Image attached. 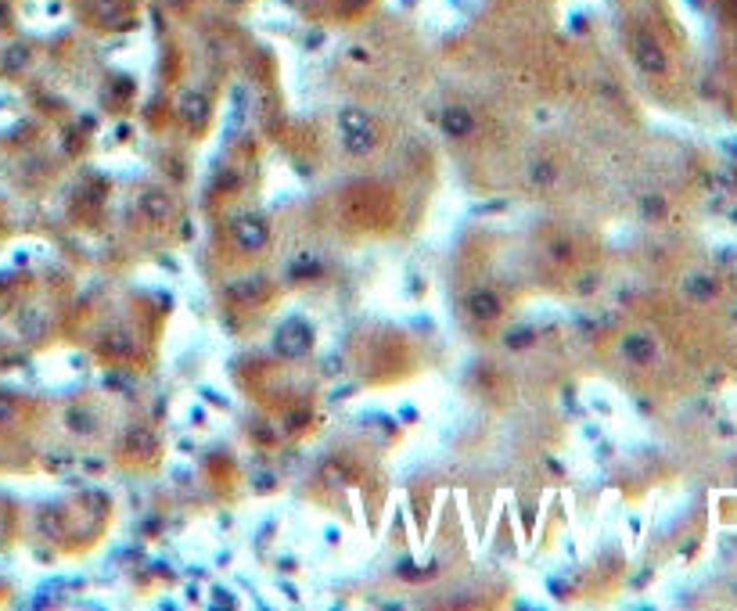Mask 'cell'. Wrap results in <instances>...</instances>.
<instances>
[{
  "mask_svg": "<svg viewBox=\"0 0 737 611\" xmlns=\"http://www.w3.org/2000/svg\"><path fill=\"white\" fill-rule=\"evenodd\" d=\"M339 130H342L346 147L353 155H367V151L374 147V126H371V119H367L363 108H342L339 112Z\"/></svg>",
  "mask_w": 737,
  "mask_h": 611,
  "instance_id": "cell-1",
  "label": "cell"
},
{
  "mask_svg": "<svg viewBox=\"0 0 737 611\" xmlns=\"http://www.w3.org/2000/svg\"><path fill=\"white\" fill-rule=\"evenodd\" d=\"M439 126H443V133H446V137L464 140V137H471V133H475V115H471L468 108L453 105V108H446V112H443Z\"/></svg>",
  "mask_w": 737,
  "mask_h": 611,
  "instance_id": "cell-2",
  "label": "cell"
},
{
  "mask_svg": "<svg viewBox=\"0 0 737 611\" xmlns=\"http://www.w3.org/2000/svg\"><path fill=\"white\" fill-rule=\"evenodd\" d=\"M468 310H471L475 317H482V320H497L500 310H504V302H500V295H497L493 288H475V291L468 295Z\"/></svg>",
  "mask_w": 737,
  "mask_h": 611,
  "instance_id": "cell-3",
  "label": "cell"
},
{
  "mask_svg": "<svg viewBox=\"0 0 737 611\" xmlns=\"http://www.w3.org/2000/svg\"><path fill=\"white\" fill-rule=\"evenodd\" d=\"M234 237H237L241 249L256 252V249H263V244H266L270 230H266V223H259V220H241V223H234Z\"/></svg>",
  "mask_w": 737,
  "mask_h": 611,
  "instance_id": "cell-4",
  "label": "cell"
},
{
  "mask_svg": "<svg viewBox=\"0 0 737 611\" xmlns=\"http://www.w3.org/2000/svg\"><path fill=\"white\" fill-rule=\"evenodd\" d=\"M637 58H640V65L648 69V72H655V69H662V65H665L662 54H658V47H655L651 40H644V37L637 40Z\"/></svg>",
  "mask_w": 737,
  "mask_h": 611,
  "instance_id": "cell-5",
  "label": "cell"
},
{
  "mask_svg": "<svg viewBox=\"0 0 737 611\" xmlns=\"http://www.w3.org/2000/svg\"><path fill=\"white\" fill-rule=\"evenodd\" d=\"M144 209L151 212V216H166V212H169V205H166L162 198H155V195H148V198H144Z\"/></svg>",
  "mask_w": 737,
  "mask_h": 611,
  "instance_id": "cell-6",
  "label": "cell"
},
{
  "mask_svg": "<svg viewBox=\"0 0 737 611\" xmlns=\"http://www.w3.org/2000/svg\"><path fill=\"white\" fill-rule=\"evenodd\" d=\"M533 180H543V183H547V180H554V169H550L547 162H536V169H533Z\"/></svg>",
  "mask_w": 737,
  "mask_h": 611,
  "instance_id": "cell-7",
  "label": "cell"
},
{
  "mask_svg": "<svg viewBox=\"0 0 737 611\" xmlns=\"http://www.w3.org/2000/svg\"><path fill=\"white\" fill-rule=\"evenodd\" d=\"M533 339H529V331H514V334H507V346H529Z\"/></svg>",
  "mask_w": 737,
  "mask_h": 611,
  "instance_id": "cell-8",
  "label": "cell"
},
{
  "mask_svg": "<svg viewBox=\"0 0 737 611\" xmlns=\"http://www.w3.org/2000/svg\"><path fill=\"white\" fill-rule=\"evenodd\" d=\"M227 4H241V0H227Z\"/></svg>",
  "mask_w": 737,
  "mask_h": 611,
  "instance_id": "cell-9",
  "label": "cell"
}]
</instances>
